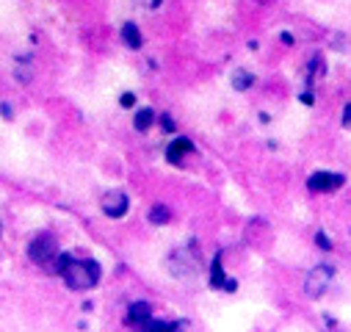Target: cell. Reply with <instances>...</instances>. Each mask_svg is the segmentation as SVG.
Returning a JSON list of instances; mask_svg holds the SVG:
<instances>
[{"instance_id": "1", "label": "cell", "mask_w": 351, "mask_h": 332, "mask_svg": "<svg viewBox=\"0 0 351 332\" xmlns=\"http://www.w3.org/2000/svg\"><path fill=\"white\" fill-rule=\"evenodd\" d=\"M53 269L61 274V280L72 291H92L100 283V277H103V269H100L97 261H92V258H75L69 252H58Z\"/></svg>"}, {"instance_id": "2", "label": "cell", "mask_w": 351, "mask_h": 332, "mask_svg": "<svg viewBox=\"0 0 351 332\" xmlns=\"http://www.w3.org/2000/svg\"><path fill=\"white\" fill-rule=\"evenodd\" d=\"M28 258H31L36 266H53L56 258H58V244H56V238L47 235V233L36 235V238L28 244Z\"/></svg>"}, {"instance_id": "3", "label": "cell", "mask_w": 351, "mask_h": 332, "mask_svg": "<svg viewBox=\"0 0 351 332\" xmlns=\"http://www.w3.org/2000/svg\"><path fill=\"white\" fill-rule=\"evenodd\" d=\"M332 277H335V272H332L329 266H315V269H310V274H307V280H304V294H307L310 299L324 296L326 288L332 285Z\"/></svg>"}, {"instance_id": "4", "label": "cell", "mask_w": 351, "mask_h": 332, "mask_svg": "<svg viewBox=\"0 0 351 332\" xmlns=\"http://www.w3.org/2000/svg\"><path fill=\"white\" fill-rule=\"evenodd\" d=\"M343 183H346V178L337 172H315L307 178V189L315 194H332V191L343 189Z\"/></svg>"}, {"instance_id": "5", "label": "cell", "mask_w": 351, "mask_h": 332, "mask_svg": "<svg viewBox=\"0 0 351 332\" xmlns=\"http://www.w3.org/2000/svg\"><path fill=\"white\" fill-rule=\"evenodd\" d=\"M191 152H194V141L186 139V136H178V139H171L169 147H166V161H169L171 166H180L183 158L191 155Z\"/></svg>"}, {"instance_id": "6", "label": "cell", "mask_w": 351, "mask_h": 332, "mask_svg": "<svg viewBox=\"0 0 351 332\" xmlns=\"http://www.w3.org/2000/svg\"><path fill=\"white\" fill-rule=\"evenodd\" d=\"M103 213L111 216V219H122L128 213V194L122 191H108L103 197Z\"/></svg>"}, {"instance_id": "7", "label": "cell", "mask_w": 351, "mask_h": 332, "mask_svg": "<svg viewBox=\"0 0 351 332\" xmlns=\"http://www.w3.org/2000/svg\"><path fill=\"white\" fill-rule=\"evenodd\" d=\"M147 318H152L149 302H133L130 310H128V324H130V327H141Z\"/></svg>"}, {"instance_id": "8", "label": "cell", "mask_w": 351, "mask_h": 332, "mask_svg": "<svg viewBox=\"0 0 351 332\" xmlns=\"http://www.w3.org/2000/svg\"><path fill=\"white\" fill-rule=\"evenodd\" d=\"M122 39H125V45L133 47V50H138L141 42H144V39H141V31H138L136 23H125V25H122Z\"/></svg>"}, {"instance_id": "9", "label": "cell", "mask_w": 351, "mask_h": 332, "mask_svg": "<svg viewBox=\"0 0 351 332\" xmlns=\"http://www.w3.org/2000/svg\"><path fill=\"white\" fill-rule=\"evenodd\" d=\"M254 83V75L252 72H246V69H235L232 72V89H238V92H243V89H249Z\"/></svg>"}, {"instance_id": "10", "label": "cell", "mask_w": 351, "mask_h": 332, "mask_svg": "<svg viewBox=\"0 0 351 332\" xmlns=\"http://www.w3.org/2000/svg\"><path fill=\"white\" fill-rule=\"evenodd\" d=\"M133 122H136V130H141V133H144V130H149V128H152V122H155V111H152V108H141V111L136 114V119H133Z\"/></svg>"}, {"instance_id": "11", "label": "cell", "mask_w": 351, "mask_h": 332, "mask_svg": "<svg viewBox=\"0 0 351 332\" xmlns=\"http://www.w3.org/2000/svg\"><path fill=\"white\" fill-rule=\"evenodd\" d=\"M227 277H224V269H221V255L213 258V269H210V285L213 288H224Z\"/></svg>"}, {"instance_id": "12", "label": "cell", "mask_w": 351, "mask_h": 332, "mask_svg": "<svg viewBox=\"0 0 351 332\" xmlns=\"http://www.w3.org/2000/svg\"><path fill=\"white\" fill-rule=\"evenodd\" d=\"M183 324L180 321H155V318H147L141 324V329H180Z\"/></svg>"}, {"instance_id": "13", "label": "cell", "mask_w": 351, "mask_h": 332, "mask_svg": "<svg viewBox=\"0 0 351 332\" xmlns=\"http://www.w3.org/2000/svg\"><path fill=\"white\" fill-rule=\"evenodd\" d=\"M169 219H171V213H169L166 205H155V208L149 211V222H152V224H166Z\"/></svg>"}, {"instance_id": "14", "label": "cell", "mask_w": 351, "mask_h": 332, "mask_svg": "<svg viewBox=\"0 0 351 332\" xmlns=\"http://www.w3.org/2000/svg\"><path fill=\"white\" fill-rule=\"evenodd\" d=\"M119 103H122V108H133V106H136V95H130V92H125V95L119 97Z\"/></svg>"}, {"instance_id": "15", "label": "cell", "mask_w": 351, "mask_h": 332, "mask_svg": "<svg viewBox=\"0 0 351 332\" xmlns=\"http://www.w3.org/2000/svg\"><path fill=\"white\" fill-rule=\"evenodd\" d=\"M315 244H318L321 249H332V241L326 238V233H315Z\"/></svg>"}, {"instance_id": "16", "label": "cell", "mask_w": 351, "mask_h": 332, "mask_svg": "<svg viewBox=\"0 0 351 332\" xmlns=\"http://www.w3.org/2000/svg\"><path fill=\"white\" fill-rule=\"evenodd\" d=\"M343 125H346V128H351V103L343 108Z\"/></svg>"}, {"instance_id": "17", "label": "cell", "mask_w": 351, "mask_h": 332, "mask_svg": "<svg viewBox=\"0 0 351 332\" xmlns=\"http://www.w3.org/2000/svg\"><path fill=\"white\" fill-rule=\"evenodd\" d=\"M160 122H163V130H174V122H171V117H160Z\"/></svg>"}, {"instance_id": "18", "label": "cell", "mask_w": 351, "mask_h": 332, "mask_svg": "<svg viewBox=\"0 0 351 332\" xmlns=\"http://www.w3.org/2000/svg\"><path fill=\"white\" fill-rule=\"evenodd\" d=\"M302 103H304V106H313V103H315V100H313V92H310V95H302Z\"/></svg>"}]
</instances>
